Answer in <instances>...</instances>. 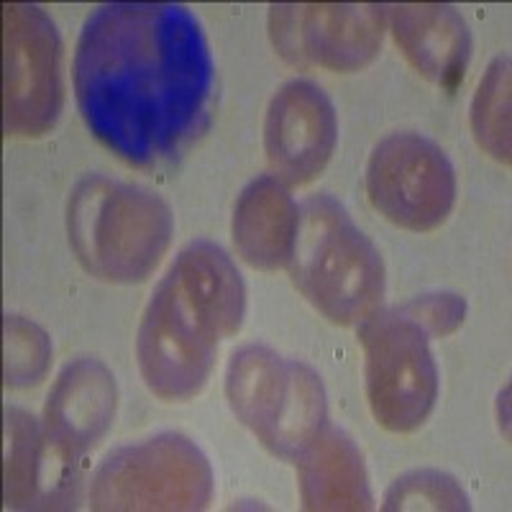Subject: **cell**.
<instances>
[{"mask_svg":"<svg viewBox=\"0 0 512 512\" xmlns=\"http://www.w3.org/2000/svg\"><path fill=\"white\" fill-rule=\"evenodd\" d=\"M72 77L90 134L134 167L175 159L208 121V39L175 3L98 8L80 31Z\"/></svg>","mask_w":512,"mask_h":512,"instance_id":"cell-1","label":"cell"},{"mask_svg":"<svg viewBox=\"0 0 512 512\" xmlns=\"http://www.w3.org/2000/svg\"><path fill=\"white\" fill-rule=\"evenodd\" d=\"M244 310V280L231 256L210 241L187 244L141 315L136 356L146 387L167 402L198 395Z\"/></svg>","mask_w":512,"mask_h":512,"instance_id":"cell-2","label":"cell"},{"mask_svg":"<svg viewBox=\"0 0 512 512\" xmlns=\"http://www.w3.org/2000/svg\"><path fill=\"white\" fill-rule=\"evenodd\" d=\"M67 228L82 267L105 282L131 285L154 272L169 249L175 218L152 190L88 175L70 195Z\"/></svg>","mask_w":512,"mask_h":512,"instance_id":"cell-3","label":"cell"},{"mask_svg":"<svg viewBox=\"0 0 512 512\" xmlns=\"http://www.w3.org/2000/svg\"><path fill=\"white\" fill-rule=\"evenodd\" d=\"M290 277L303 297L331 323L351 326L372 315L384 295V264L349 210L331 195L300 205Z\"/></svg>","mask_w":512,"mask_h":512,"instance_id":"cell-4","label":"cell"},{"mask_svg":"<svg viewBox=\"0 0 512 512\" xmlns=\"http://www.w3.org/2000/svg\"><path fill=\"white\" fill-rule=\"evenodd\" d=\"M226 395L236 418L280 459H300L328 425L318 374L267 346H244L231 356Z\"/></svg>","mask_w":512,"mask_h":512,"instance_id":"cell-5","label":"cell"},{"mask_svg":"<svg viewBox=\"0 0 512 512\" xmlns=\"http://www.w3.org/2000/svg\"><path fill=\"white\" fill-rule=\"evenodd\" d=\"M210 497L213 469L203 451L180 433L113 451L90 489L93 510H203Z\"/></svg>","mask_w":512,"mask_h":512,"instance_id":"cell-6","label":"cell"},{"mask_svg":"<svg viewBox=\"0 0 512 512\" xmlns=\"http://www.w3.org/2000/svg\"><path fill=\"white\" fill-rule=\"evenodd\" d=\"M369 408L382 428L410 433L436 408L438 369L428 333L402 308L374 310L361 320Z\"/></svg>","mask_w":512,"mask_h":512,"instance_id":"cell-7","label":"cell"},{"mask_svg":"<svg viewBox=\"0 0 512 512\" xmlns=\"http://www.w3.org/2000/svg\"><path fill=\"white\" fill-rule=\"evenodd\" d=\"M374 210L400 228L428 233L456 203V172L441 146L415 131H397L374 146L367 167Z\"/></svg>","mask_w":512,"mask_h":512,"instance_id":"cell-8","label":"cell"},{"mask_svg":"<svg viewBox=\"0 0 512 512\" xmlns=\"http://www.w3.org/2000/svg\"><path fill=\"white\" fill-rule=\"evenodd\" d=\"M6 98L3 128L8 136H41L62 113V44L52 18L29 3L3 11Z\"/></svg>","mask_w":512,"mask_h":512,"instance_id":"cell-9","label":"cell"},{"mask_svg":"<svg viewBox=\"0 0 512 512\" xmlns=\"http://www.w3.org/2000/svg\"><path fill=\"white\" fill-rule=\"evenodd\" d=\"M387 8L374 3L272 6L269 29L282 57L300 67L356 72L382 47Z\"/></svg>","mask_w":512,"mask_h":512,"instance_id":"cell-10","label":"cell"},{"mask_svg":"<svg viewBox=\"0 0 512 512\" xmlns=\"http://www.w3.org/2000/svg\"><path fill=\"white\" fill-rule=\"evenodd\" d=\"M116 377L103 361L77 359L64 367L49 392L44 415V466H54L62 484L72 466L108 433L116 418Z\"/></svg>","mask_w":512,"mask_h":512,"instance_id":"cell-11","label":"cell"},{"mask_svg":"<svg viewBox=\"0 0 512 512\" xmlns=\"http://www.w3.org/2000/svg\"><path fill=\"white\" fill-rule=\"evenodd\" d=\"M336 139V111L318 85L290 80L277 90L264 123V146L280 180L305 185L320 175L331 162Z\"/></svg>","mask_w":512,"mask_h":512,"instance_id":"cell-12","label":"cell"},{"mask_svg":"<svg viewBox=\"0 0 512 512\" xmlns=\"http://www.w3.org/2000/svg\"><path fill=\"white\" fill-rule=\"evenodd\" d=\"M392 34L415 70L441 88L454 90L472 57V34L454 6L402 3L392 8Z\"/></svg>","mask_w":512,"mask_h":512,"instance_id":"cell-13","label":"cell"},{"mask_svg":"<svg viewBox=\"0 0 512 512\" xmlns=\"http://www.w3.org/2000/svg\"><path fill=\"white\" fill-rule=\"evenodd\" d=\"M300 208L285 182L274 175L256 177L239 195L233 210V244L256 269L287 267L295 246Z\"/></svg>","mask_w":512,"mask_h":512,"instance_id":"cell-14","label":"cell"},{"mask_svg":"<svg viewBox=\"0 0 512 512\" xmlns=\"http://www.w3.org/2000/svg\"><path fill=\"white\" fill-rule=\"evenodd\" d=\"M305 510H372L367 466L344 431L331 425L295 461Z\"/></svg>","mask_w":512,"mask_h":512,"instance_id":"cell-15","label":"cell"},{"mask_svg":"<svg viewBox=\"0 0 512 512\" xmlns=\"http://www.w3.org/2000/svg\"><path fill=\"white\" fill-rule=\"evenodd\" d=\"M44 469V436L36 418L24 410H6V505H34Z\"/></svg>","mask_w":512,"mask_h":512,"instance_id":"cell-16","label":"cell"},{"mask_svg":"<svg viewBox=\"0 0 512 512\" xmlns=\"http://www.w3.org/2000/svg\"><path fill=\"white\" fill-rule=\"evenodd\" d=\"M472 128L477 144L489 157L510 164V57H497L479 82Z\"/></svg>","mask_w":512,"mask_h":512,"instance_id":"cell-17","label":"cell"},{"mask_svg":"<svg viewBox=\"0 0 512 512\" xmlns=\"http://www.w3.org/2000/svg\"><path fill=\"white\" fill-rule=\"evenodd\" d=\"M384 510H472L454 477L433 469L410 472L384 495Z\"/></svg>","mask_w":512,"mask_h":512,"instance_id":"cell-18","label":"cell"},{"mask_svg":"<svg viewBox=\"0 0 512 512\" xmlns=\"http://www.w3.org/2000/svg\"><path fill=\"white\" fill-rule=\"evenodd\" d=\"M49 346L47 333L18 315H6V384L31 387L47 374Z\"/></svg>","mask_w":512,"mask_h":512,"instance_id":"cell-19","label":"cell"},{"mask_svg":"<svg viewBox=\"0 0 512 512\" xmlns=\"http://www.w3.org/2000/svg\"><path fill=\"white\" fill-rule=\"evenodd\" d=\"M405 313L423 326L425 333L433 336H448L464 323L466 303L464 297L441 292V295H423L415 297L413 303L405 305Z\"/></svg>","mask_w":512,"mask_h":512,"instance_id":"cell-20","label":"cell"}]
</instances>
